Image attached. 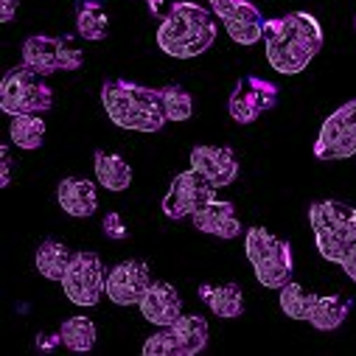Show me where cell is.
Segmentation results:
<instances>
[{"label": "cell", "mask_w": 356, "mask_h": 356, "mask_svg": "<svg viewBox=\"0 0 356 356\" xmlns=\"http://www.w3.org/2000/svg\"><path fill=\"white\" fill-rule=\"evenodd\" d=\"M191 168H197L213 188H227L238 177V160L230 146H194Z\"/></svg>", "instance_id": "2e32d148"}, {"label": "cell", "mask_w": 356, "mask_h": 356, "mask_svg": "<svg viewBox=\"0 0 356 356\" xmlns=\"http://www.w3.org/2000/svg\"><path fill=\"white\" fill-rule=\"evenodd\" d=\"M216 191H219V188H213L197 168L180 171V174H177L174 180H171L168 194L163 197V213H165L168 219H186V216H191L194 211H200L208 200H213Z\"/></svg>", "instance_id": "7c38bea8"}, {"label": "cell", "mask_w": 356, "mask_h": 356, "mask_svg": "<svg viewBox=\"0 0 356 356\" xmlns=\"http://www.w3.org/2000/svg\"><path fill=\"white\" fill-rule=\"evenodd\" d=\"M309 225L314 230L317 252L350 275L356 270V208L339 200L314 202L309 208Z\"/></svg>", "instance_id": "3957f363"}, {"label": "cell", "mask_w": 356, "mask_h": 356, "mask_svg": "<svg viewBox=\"0 0 356 356\" xmlns=\"http://www.w3.org/2000/svg\"><path fill=\"white\" fill-rule=\"evenodd\" d=\"M99 3H102V0H99Z\"/></svg>", "instance_id": "d6a6232c"}, {"label": "cell", "mask_w": 356, "mask_h": 356, "mask_svg": "<svg viewBox=\"0 0 356 356\" xmlns=\"http://www.w3.org/2000/svg\"><path fill=\"white\" fill-rule=\"evenodd\" d=\"M149 284H152L149 264L129 258V261L115 264L107 273V298L115 306H138L140 298L146 295Z\"/></svg>", "instance_id": "9a60e30c"}, {"label": "cell", "mask_w": 356, "mask_h": 356, "mask_svg": "<svg viewBox=\"0 0 356 356\" xmlns=\"http://www.w3.org/2000/svg\"><path fill=\"white\" fill-rule=\"evenodd\" d=\"M356 154V99L331 113L314 140L317 160H348Z\"/></svg>", "instance_id": "8fae6325"}, {"label": "cell", "mask_w": 356, "mask_h": 356, "mask_svg": "<svg viewBox=\"0 0 356 356\" xmlns=\"http://www.w3.org/2000/svg\"><path fill=\"white\" fill-rule=\"evenodd\" d=\"M244 252H247V261L252 264V273H255L258 284H264L266 289H281L292 281V270H295L292 244L278 238L266 227H250L247 230Z\"/></svg>", "instance_id": "5b68a950"}, {"label": "cell", "mask_w": 356, "mask_h": 356, "mask_svg": "<svg viewBox=\"0 0 356 356\" xmlns=\"http://www.w3.org/2000/svg\"><path fill=\"white\" fill-rule=\"evenodd\" d=\"M278 292H281L278 300H281L284 314L292 317V320H306L317 331L339 328L345 323V317L350 314V309H353L350 298H342V295H312L295 281H289Z\"/></svg>", "instance_id": "8992f818"}, {"label": "cell", "mask_w": 356, "mask_h": 356, "mask_svg": "<svg viewBox=\"0 0 356 356\" xmlns=\"http://www.w3.org/2000/svg\"><path fill=\"white\" fill-rule=\"evenodd\" d=\"M51 107H54V90L26 62L12 67L0 81V110L6 115H23V113L42 115Z\"/></svg>", "instance_id": "52a82bcc"}, {"label": "cell", "mask_w": 356, "mask_h": 356, "mask_svg": "<svg viewBox=\"0 0 356 356\" xmlns=\"http://www.w3.org/2000/svg\"><path fill=\"white\" fill-rule=\"evenodd\" d=\"M200 298L222 320H236V317L244 314V292H241L238 284H222V286L202 284L200 286Z\"/></svg>", "instance_id": "ffe728a7"}, {"label": "cell", "mask_w": 356, "mask_h": 356, "mask_svg": "<svg viewBox=\"0 0 356 356\" xmlns=\"http://www.w3.org/2000/svg\"><path fill=\"white\" fill-rule=\"evenodd\" d=\"M96 180L107 188V191H127L132 183V168L121 154L96 149Z\"/></svg>", "instance_id": "44dd1931"}, {"label": "cell", "mask_w": 356, "mask_h": 356, "mask_svg": "<svg viewBox=\"0 0 356 356\" xmlns=\"http://www.w3.org/2000/svg\"><path fill=\"white\" fill-rule=\"evenodd\" d=\"M9 138L15 146L34 152L42 146L45 140V121L40 118V113H23V115H12V127H9Z\"/></svg>", "instance_id": "cb8c5ba5"}, {"label": "cell", "mask_w": 356, "mask_h": 356, "mask_svg": "<svg viewBox=\"0 0 356 356\" xmlns=\"http://www.w3.org/2000/svg\"><path fill=\"white\" fill-rule=\"evenodd\" d=\"M236 45H255L264 37V17L250 0H208Z\"/></svg>", "instance_id": "5bb4252c"}, {"label": "cell", "mask_w": 356, "mask_h": 356, "mask_svg": "<svg viewBox=\"0 0 356 356\" xmlns=\"http://www.w3.org/2000/svg\"><path fill=\"white\" fill-rule=\"evenodd\" d=\"M17 6H20V0H0V20L12 23L17 15Z\"/></svg>", "instance_id": "f1b7e54d"}, {"label": "cell", "mask_w": 356, "mask_h": 356, "mask_svg": "<svg viewBox=\"0 0 356 356\" xmlns=\"http://www.w3.org/2000/svg\"><path fill=\"white\" fill-rule=\"evenodd\" d=\"M278 104V87L258 76H241L230 93V118L236 124H252Z\"/></svg>", "instance_id": "4fadbf2b"}, {"label": "cell", "mask_w": 356, "mask_h": 356, "mask_svg": "<svg viewBox=\"0 0 356 356\" xmlns=\"http://www.w3.org/2000/svg\"><path fill=\"white\" fill-rule=\"evenodd\" d=\"M160 96H163V110L168 121H188L194 113V99L183 90L180 84H168L160 87Z\"/></svg>", "instance_id": "484cf974"}, {"label": "cell", "mask_w": 356, "mask_h": 356, "mask_svg": "<svg viewBox=\"0 0 356 356\" xmlns=\"http://www.w3.org/2000/svg\"><path fill=\"white\" fill-rule=\"evenodd\" d=\"M23 62L37 70L40 76H51V73H67V70H79L84 62V51L73 48L70 40H59V37H45V34H34L23 42Z\"/></svg>", "instance_id": "30bf717a"}, {"label": "cell", "mask_w": 356, "mask_h": 356, "mask_svg": "<svg viewBox=\"0 0 356 356\" xmlns=\"http://www.w3.org/2000/svg\"><path fill=\"white\" fill-rule=\"evenodd\" d=\"M353 29H356V17H353Z\"/></svg>", "instance_id": "1f68e13d"}, {"label": "cell", "mask_w": 356, "mask_h": 356, "mask_svg": "<svg viewBox=\"0 0 356 356\" xmlns=\"http://www.w3.org/2000/svg\"><path fill=\"white\" fill-rule=\"evenodd\" d=\"M138 309H140L143 320H149L152 325L163 328V325H171V323H177L183 317V298H180V292L174 289V284L152 281L146 295L140 298Z\"/></svg>", "instance_id": "e0dca14e"}, {"label": "cell", "mask_w": 356, "mask_h": 356, "mask_svg": "<svg viewBox=\"0 0 356 356\" xmlns=\"http://www.w3.org/2000/svg\"><path fill=\"white\" fill-rule=\"evenodd\" d=\"M62 289L73 306H96L107 292V273L102 255L93 250L73 252V261L62 278Z\"/></svg>", "instance_id": "9c48e42d"}, {"label": "cell", "mask_w": 356, "mask_h": 356, "mask_svg": "<svg viewBox=\"0 0 356 356\" xmlns=\"http://www.w3.org/2000/svg\"><path fill=\"white\" fill-rule=\"evenodd\" d=\"M56 202L62 205V211L67 216L87 219L99 208V194H96V186L87 180V177H65L56 188Z\"/></svg>", "instance_id": "d6986e66"}, {"label": "cell", "mask_w": 356, "mask_h": 356, "mask_svg": "<svg viewBox=\"0 0 356 356\" xmlns=\"http://www.w3.org/2000/svg\"><path fill=\"white\" fill-rule=\"evenodd\" d=\"M99 331L90 317H67L59 328V342L73 353H90L96 348Z\"/></svg>", "instance_id": "603a6c76"}, {"label": "cell", "mask_w": 356, "mask_h": 356, "mask_svg": "<svg viewBox=\"0 0 356 356\" xmlns=\"http://www.w3.org/2000/svg\"><path fill=\"white\" fill-rule=\"evenodd\" d=\"M208 348V320L200 314H183L177 323L163 325L143 342L146 356H197Z\"/></svg>", "instance_id": "ba28073f"}, {"label": "cell", "mask_w": 356, "mask_h": 356, "mask_svg": "<svg viewBox=\"0 0 356 356\" xmlns=\"http://www.w3.org/2000/svg\"><path fill=\"white\" fill-rule=\"evenodd\" d=\"M37 273L48 281H62L65 273H67V266L73 261V252L65 241H56V238H45L37 250Z\"/></svg>", "instance_id": "7402d4cb"}, {"label": "cell", "mask_w": 356, "mask_h": 356, "mask_svg": "<svg viewBox=\"0 0 356 356\" xmlns=\"http://www.w3.org/2000/svg\"><path fill=\"white\" fill-rule=\"evenodd\" d=\"M0 160H3V163H0V186H9L12 183V157H9V149L3 146V149H0Z\"/></svg>", "instance_id": "83f0119b"}, {"label": "cell", "mask_w": 356, "mask_h": 356, "mask_svg": "<svg viewBox=\"0 0 356 356\" xmlns=\"http://www.w3.org/2000/svg\"><path fill=\"white\" fill-rule=\"evenodd\" d=\"M149 12H152V15L160 12V0H149Z\"/></svg>", "instance_id": "f546056e"}, {"label": "cell", "mask_w": 356, "mask_h": 356, "mask_svg": "<svg viewBox=\"0 0 356 356\" xmlns=\"http://www.w3.org/2000/svg\"><path fill=\"white\" fill-rule=\"evenodd\" d=\"M348 278H350V281H353V284H356V270H353V273H350V275H348Z\"/></svg>", "instance_id": "4dcf8cb0"}, {"label": "cell", "mask_w": 356, "mask_h": 356, "mask_svg": "<svg viewBox=\"0 0 356 356\" xmlns=\"http://www.w3.org/2000/svg\"><path fill=\"white\" fill-rule=\"evenodd\" d=\"M104 233L113 236V238H127V230H124V222H121L118 213H110V216L104 219Z\"/></svg>", "instance_id": "4316f807"}, {"label": "cell", "mask_w": 356, "mask_h": 356, "mask_svg": "<svg viewBox=\"0 0 356 356\" xmlns=\"http://www.w3.org/2000/svg\"><path fill=\"white\" fill-rule=\"evenodd\" d=\"M216 40V23L208 9L188 0L171 3L168 15L157 29V45L174 59H194L205 54Z\"/></svg>", "instance_id": "277c9868"}, {"label": "cell", "mask_w": 356, "mask_h": 356, "mask_svg": "<svg viewBox=\"0 0 356 356\" xmlns=\"http://www.w3.org/2000/svg\"><path fill=\"white\" fill-rule=\"evenodd\" d=\"M102 104H104L110 121L121 129L160 132L168 124L160 90H152V87H143V84H135V81H127V79L104 81Z\"/></svg>", "instance_id": "7a4b0ae2"}, {"label": "cell", "mask_w": 356, "mask_h": 356, "mask_svg": "<svg viewBox=\"0 0 356 356\" xmlns=\"http://www.w3.org/2000/svg\"><path fill=\"white\" fill-rule=\"evenodd\" d=\"M191 222L200 233L219 236V238H238L241 236V222L236 216V205L225 200H208L200 211L191 213Z\"/></svg>", "instance_id": "ac0fdd59"}, {"label": "cell", "mask_w": 356, "mask_h": 356, "mask_svg": "<svg viewBox=\"0 0 356 356\" xmlns=\"http://www.w3.org/2000/svg\"><path fill=\"white\" fill-rule=\"evenodd\" d=\"M264 48L266 62L284 76H295L309 67V62L323 48V29L309 12H289L284 17L264 20Z\"/></svg>", "instance_id": "6da1fadb"}, {"label": "cell", "mask_w": 356, "mask_h": 356, "mask_svg": "<svg viewBox=\"0 0 356 356\" xmlns=\"http://www.w3.org/2000/svg\"><path fill=\"white\" fill-rule=\"evenodd\" d=\"M76 26L84 40H104L110 34V17L99 0H81V6L76 9Z\"/></svg>", "instance_id": "d4e9b609"}]
</instances>
